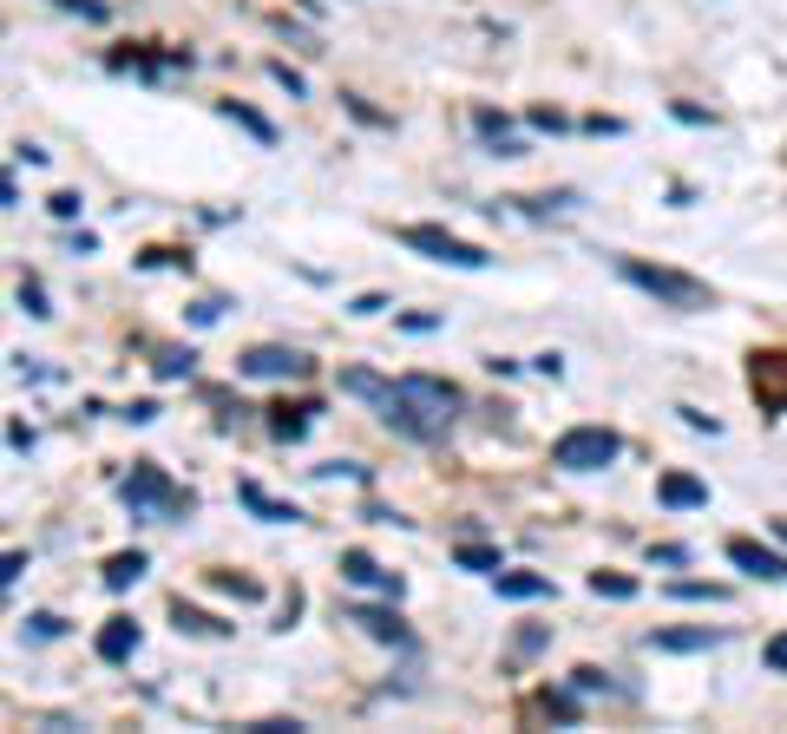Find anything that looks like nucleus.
Masks as SVG:
<instances>
[{"mask_svg": "<svg viewBox=\"0 0 787 734\" xmlns=\"http://www.w3.org/2000/svg\"><path fill=\"white\" fill-rule=\"evenodd\" d=\"M381 420L407 440H447L453 413H460V387L453 381H433V374H401L381 387Z\"/></svg>", "mask_w": 787, "mask_h": 734, "instance_id": "f257e3e1", "label": "nucleus"}, {"mask_svg": "<svg viewBox=\"0 0 787 734\" xmlns=\"http://www.w3.org/2000/svg\"><path fill=\"white\" fill-rule=\"evenodd\" d=\"M617 276H624V282H637L644 295H657L663 308H683V315H703V308H716V289H709V282H696V276H683V269H670V263L617 256Z\"/></svg>", "mask_w": 787, "mask_h": 734, "instance_id": "f03ea898", "label": "nucleus"}, {"mask_svg": "<svg viewBox=\"0 0 787 734\" xmlns=\"http://www.w3.org/2000/svg\"><path fill=\"white\" fill-rule=\"evenodd\" d=\"M118 499H125V512H131V519L190 512V492H184L164 466H131V473H125V486H118Z\"/></svg>", "mask_w": 787, "mask_h": 734, "instance_id": "7ed1b4c3", "label": "nucleus"}, {"mask_svg": "<svg viewBox=\"0 0 787 734\" xmlns=\"http://www.w3.org/2000/svg\"><path fill=\"white\" fill-rule=\"evenodd\" d=\"M617 453H624V440L611 427H571L552 440V466H565V473H604Z\"/></svg>", "mask_w": 787, "mask_h": 734, "instance_id": "20e7f679", "label": "nucleus"}, {"mask_svg": "<svg viewBox=\"0 0 787 734\" xmlns=\"http://www.w3.org/2000/svg\"><path fill=\"white\" fill-rule=\"evenodd\" d=\"M401 243L420 249V256H433V263H453V269H486V263H493L479 243H466V236H453V230H440V223H407Z\"/></svg>", "mask_w": 787, "mask_h": 734, "instance_id": "39448f33", "label": "nucleus"}, {"mask_svg": "<svg viewBox=\"0 0 787 734\" xmlns=\"http://www.w3.org/2000/svg\"><path fill=\"white\" fill-rule=\"evenodd\" d=\"M236 374H250V381H296V374H309V361L296 348H250L236 361Z\"/></svg>", "mask_w": 787, "mask_h": 734, "instance_id": "423d86ee", "label": "nucleus"}, {"mask_svg": "<svg viewBox=\"0 0 787 734\" xmlns=\"http://www.w3.org/2000/svg\"><path fill=\"white\" fill-rule=\"evenodd\" d=\"M729 564H736V571H749V578L787 584V558H782V551H768V545H755V538H729Z\"/></svg>", "mask_w": 787, "mask_h": 734, "instance_id": "0eeeda50", "label": "nucleus"}, {"mask_svg": "<svg viewBox=\"0 0 787 734\" xmlns=\"http://www.w3.org/2000/svg\"><path fill=\"white\" fill-rule=\"evenodd\" d=\"M342 578H348V584H361V591H387V597H401V578H394V571H381L368 551H342Z\"/></svg>", "mask_w": 787, "mask_h": 734, "instance_id": "6e6552de", "label": "nucleus"}, {"mask_svg": "<svg viewBox=\"0 0 787 734\" xmlns=\"http://www.w3.org/2000/svg\"><path fill=\"white\" fill-rule=\"evenodd\" d=\"M657 499H663L670 512H696V505H709V486H703V479H690V473H663Z\"/></svg>", "mask_w": 787, "mask_h": 734, "instance_id": "1a4fd4ad", "label": "nucleus"}, {"mask_svg": "<svg viewBox=\"0 0 787 734\" xmlns=\"http://www.w3.org/2000/svg\"><path fill=\"white\" fill-rule=\"evenodd\" d=\"M493 591L512 604H532V597H552V578L545 571H493Z\"/></svg>", "mask_w": 787, "mask_h": 734, "instance_id": "9d476101", "label": "nucleus"}, {"mask_svg": "<svg viewBox=\"0 0 787 734\" xmlns=\"http://www.w3.org/2000/svg\"><path fill=\"white\" fill-rule=\"evenodd\" d=\"M348 624H361L374 643H394V650H407V630H401V617L394 610H374V604H355L348 610Z\"/></svg>", "mask_w": 787, "mask_h": 734, "instance_id": "9b49d317", "label": "nucleus"}, {"mask_svg": "<svg viewBox=\"0 0 787 734\" xmlns=\"http://www.w3.org/2000/svg\"><path fill=\"white\" fill-rule=\"evenodd\" d=\"M236 499H243V505H250L256 519H269V525H296V519H302L296 505H282V499H269V492H263L256 479H243V486H236Z\"/></svg>", "mask_w": 787, "mask_h": 734, "instance_id": "f8f14e48", "label": "nucleus"}, {"mask_svg": "<svg viewBox=\"0 0 787 734\" xmlns=\"http://www.w3.org/2000/svg\"><path fill=\"white\" fill-rule=\"evenodd\" d=\"M473 125H479V138H486V144H493L499 158H525V144L512 138V125H506L499 112H486V105H479V112H473Z\"/></svg>", "mask_w": 787, "mask_h": 734, "instance_id": "ddd939ff", "label": "nucleus"}, {"mask_svg": "<svg viewBox=\"0 0 787 734\" xmlns=\"http://www.w3.org/2000/svg\"><path fill=\"white\" fill-rule=\"evenodd\" d=\"M131 650H138V624H131V617H112V624L99 630V656H105V663H125Z\"/></svg>", "mask_w": 787, "mask_h": 734, "instance_id": "4468645a", "label": "nucleus"}, {"mask_svg": "<svg viewBox=\"0 0 787 734\" xmlns=\"http://www.w3.org/2000/svg\"><path fill=\"white\" fill-rule=\"evenodd\" d=\"M650 643H657V650H670V656H696V650H716V643H722V630H657Z\"/></svg>", "mask_w": 787, "mask_h": 734, "instance_id": "2eb2a0df", "label": "nucleus"}, {"mask_svg": "<svg viewBox=\"0 0 787 734\" xmlns=\"http://www.w3.org/2000/svg\"><path fill=\"white\" fill-rule=\"evenodd\" d=\"M755 394L762 400H787V354H755Z\"/></svg>", "mask_w": 787, "mask_h": 734, "instance_id": "dca6fc26", "label": "nucleus"}, {"mask_svg": "<svg viewBox=\"0 0 787 734\" xmlns=\"http://www.w3.org/2000/svg\"><path fill=\"white\" fill-rule=\"evenodd\" d=\"M144 578V551H112L105 558V591H131Z\"/></svg>", "mask_w": 787, "mask_h": 734, "instance_id": "f3484780", "label": "nucleus"}, {"mask_svg": "<svg viewBox=\"0 0 787 734\" xmlns=\"http://www.w3.org/2000/svg\"><path fill=\"white\" fill-rule=\"evenodd\" d=\"M223 118H230V125H243V131H250L256 144H276V125H269L263 112H250L243 98H223Z\"/></svg>", "mask_w": 787, "mask_h": 734, "instance_id": "a211bd4d", "label": "nucleus"}, {"mask_svg": "<svg viewBox=\"0 0 787 734\" xmlns=\"http://www.w3.org/2000/svg\"><path fill=\"white\" fill-rule=\"evenodd\" d=\"M171 617H177V630H190V637H230V624H217V617H204V610H190L184 597L171 604Z\"/></svg>", "mask_w": 787, "mask_h": 734, "instance_id": "6ab92c4d", "label": "nucleus"}, {"mask_svg": "<svg viewBox=\"0 0 787 734\" xmlns=\"http://www.w3.org/2000/svg\"><path fill=\"white\" fill-rule=\"evenodd\" d=\"M381 387H387V381L368 374V368H348V374H342V394H355V400H381Z\"/></svg>", "mask_w": 787, "mask_h": 734, "instance_id": "aec40b11", "label": "nucleus"}, {"mask_svg": "<svg viewBox=\"0 0 787 734\" xmlns=\"http://www.w3.org/2000/svg\"><path fill=\"white\" fill-rule=\"evenodd\" d=\"M309 413H315V407H282V413L269 420V427H276V440H302V433H309Z\"/></svg>", "mask_w": 787, "mask_h": 734, "instance_id": "412c9836", "label": "nucleus"}, {"mask_svg": "<svg viewBox=\"0 0 787 734\" xmlns=\"http://www.w3.org/2000/svg\"><path fill=\"white\" fill-rule=\"evenodd\" d=\"M591 591L624 604V597H637V578H624V571H598V578H591Z\"/></svg>", "mask_w": 787, "mask_h": 734, "instance_id": "4be33fe9", "label": "nucleus"}, {"mask_svg": "<svg viewBox=\"0 0 787 734\" xmlns=\"http://www.w3.org/2000/svg\"><path fill=\"white\" fill-rule=\"evenodd\" d=\"M453 558H460V571H506V564H499V551H486V545H460Z\"/></svg>", "mask_w": 787, "mask_h": 734, "instance_id": "5701e85b", "label": "nucleus"}, {"mask_svg": "<svg viewBox=\"0 0 787 734\" xmlns=\"http://www.w3.org/2000/svg\"><path fill=\"white\" fill-rule=\"evenodd\" d=\"M670 597H683V604H722L729 591L722 584H670Z\"/></svg>", "mask_w": 787, "mask_h": 734, "instance_id": "b1692460", "label": "nucleus"}, {"mask_svg": "<svg viewBox=\"0 0 787 734\" xmlns=\"http://www.w3.org/2000/svg\"><path fill=\"white\" fill-rule=\"evenodd\" d=\"M20 308H26V315H53V308H46V289H39V282H20Z\"/></svg>", "mask_w": 787, "mask_h": 734, "instance_id": "393cba45", "label": "nucleus"}, {"mask_svg": "<svg viewBox=\"0 0 787 734\" xmlns=\"http://www.w3.org/2000/svg\"><path fill=\"white\" fill-rule=\"evenodd\" d=\"M210 584H217V591H230V597H243V604H250V597H256V584H250V578H230V571H217V578H210Z\"/></svg>", "mask_w": 787, "mask_h": 734, "instance_id": "a878e982", "label": "nucleus"}, {"mask_svg": "<svg viewBox=\"0 0 787 734\" xmlns=\"http://www.w3.org/2000/svg\"><path fill=\"white\" fill-rule=\"evenodd\" d=\"M269 79H276V85H289V98H302V92H309V85H302V72H289V66H282V59H276V66H269Z\"/></svg>", "mask_w": 787, "mask_h": 734, "instance_id": "bb28decb", "label": "nucleus"}, {"mask_svg": "<svg viewBox=\"0 0 787 734\" xmlns=\"http://www.w3.org/2000/svg\"><path fill=\"white\" fill-rule=\"evenodd\" d=\"M53 7H72V13H79V20H105V13H112V7H105V0H53Z\"/></svg>", "mask_w": 787, "mask_h": 734, "instance_id": "cd10ccee", "label": "nucleus"}, {"mask_svg": "<svg viewBox=\"0 0 787 734\" xmlns=\"http://www.w3.org/2000/svg\"><path fill=\"white\" fill-rule=\"evenodd\" d=\"M158 374H164V381H177V374H190V348H184V354H164V361H158Z\"/></svg>", "mask_w": 787, "mask_h": 734, "instance_id": "c85d7f7f", "label": "nucleus"}, {"mask_svg": "<svg viewBox=\"0 0 787 734\" xmlns=\"http://www.w3.org/2000/svg\"><path fill=\"white\" fill-rule=\"evenodd\" d=\"M53 217H59V223H72V217H79V197H72V190H59V197H53Z\"/></svg>", "mask_w": 787, "mask_h": 734, "instance_id": "c756f323", "label": "nucleus"}, {"mask_svg": "<svg viewBox=\"0 0 787 734\" xmlns=\"http://www.w3.org/2000/svg\"><path fill=\"white\" fill-rule=\"evenodd\" d=\"M545 709H552L558 722H578V702H571V696H545Z\"/></svg>", "mask_w": 787, "mask_h": 734, "instance_id": "7c9ffc66", "label": "nucleus"}, {"mask_svg": "<svg viewBox=\"0 0 787 734\" xmlns=\"http://www.w3.org/2000/svg\"><path fill=\"white\" fill-rule=\"evenodd\" d=\"M768 669H775V676H787V630L768 643Z\"/></svg>", "mask_w": 787, "mask_h": 734, "instance_id": "2f4dec72", "label": "nucleus"}]
</instances>
